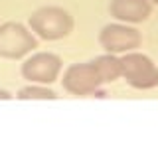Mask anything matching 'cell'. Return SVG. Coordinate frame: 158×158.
<instances>
[{
	"instance_id": "1",
	"label": "cell",
	"mask_w": 158,
	"mask_h": 158,
	"mask_svg": "<svg viewBox=\"0 0 158 158\" xmlns=\"http://www.w3.org/2000/svg\"><path fill=\"white\" fill-rule=\"evenodd\" d=\"M30 28L42 40L56 42L71 34L73 18L67 10L59 6H42L30 16Z\"/></svg>"
},
{
	"instance_id": "2",
	"label": "cell",
	"mask_w": 158,
	"mask_h": 158,
	"mask_svg": "<svg viewBox=\"0 0 158 158\" xmlns=\"http://www.w3.org/2000/svg\"><path fill=\"white\" fill-rule=\"evenodd\" d=\"M121 77L135 89H152L158 85V67L144 53H125L121 57Z\"/></svg>"
},
{
	"instance_id": "3",
	"label": "cell",
	"mask_w": 158,
	"mask_h": 158,
	"mask_svg": "<svg viewBox=\"0 0 158 158\" xmlns=\"http://www.w3.org/2000/svg\"><path fill=\"white\" fill-rule=\"evenodd\" d=\"M38 48L32 32L20 22H6L0 26V57L20 59Z\"/></svg>"
},
{
	"instance_id": "4",
	"label": "cell",
	"mask_w": 158,
	"mask_h": 158,
	"mask_svg": "<svg viewBox=\"0 0 158 158\" xmlns=\"http://www.w3.org/2000/svg\"><path fill=\"white\" fill-rule=\"evenodd\" d=\"M61 59H59L56 53H34L32 57H28L26 61L22 63V75L24 79L32 83H42V85H48V83H53L59 77V71H61Z\"/></svg>"
},
{
	"instance_id": "5",
	"label": "cell",
	"mask_w": 158,
	"mask_h": 158,
	"mask_svg": "<svg viewBox=\"0 0 158 158\" xmlns=\"http://www.w3.org/2000/svg\"><path fill=\"white\" fill-rule=\"evenodd\" d=\"M99 42L109 53H127L140 46L142 36L136 28L125 24H107L99 34Z\"/></svg>"
},
{
	"instance_id": "6",
	"label": "cell",
	"mask_w": 158,
	"mask_h": 158,
	"mask_svg": "<svg viewBox=\"0 0 158 158\" xmlns=\"http://www.w3.org/2000/svg\"><path fill=\"white\" fill-rule=\"evenodd\" d=\"M101 77H99L95 65L89 63H73L63 73V87L73 95H91L101 87Z\"/></svg>"
},
{
	"instance_id": "7",
	"label": "cell",
	"mask_w": 158,
	"mask_h": 158,
	"mask_svg": "<svg viewBox=\"0 0 158 158\" xmlns=\"http://www.w3.org/2000/svg\"><path fill=\"white\" fill-rule=\"evenodd\" d=\"M109 12L113 18L121 20V22L140 24L150 16L152 2L150 0H111Z\"/></svg>"
},
{
	"instance_id": "8",
	"label": "cell",
	"mask_w": 158,
	"mask_h": 158,
	"mask_svg": "<svg viewBox=\"0 0 158 158\" xmlns=\"http://www.w3.org/2000/svg\"><path fill=\"white\" fill-rule=\"evenodd\" d=\"M93 65H95L99 77H101L103 83H111V81H117L118 77H121V59L115 57L113 53H105V56H99L93 59Z\"/></svg>"
},
{
	"instance_id": "9",
	"label": "cell",
	"mask_w": 158,
	"mask_h": 158,
	"mask_svg": "<svg viewBox=\"0 0 158 158\" xmlns=\"http://www.w3.org/2000/svg\"><path fill=\"white\" fill-rule=\"evenodd\" d=\"M18 99H22V101H28V99H56V91H52V89L44 87L42 83H38V85H28V87H22L18 91Z\"/></svg>"
},
{
	"instance_id": "10",
	"label": "cell",
	"mask_w": 158,
	"mask_h": 158,
	"mask_svg": "<svg viewBox=\"0 0 158 158\" xmlns=\"http://www.w3.org/2000/svg\"><path fill=\"white\" fill-rule=\"evenodd\" d=\"M0 99H12V95L8 91H4V89H0Z\"/></svg>"
},
{
	"instance_id": "11",
	"label": "cell",
	"mask_w": 158,
	"mask_h": 158,
	"mask_svg": "<svg viewBox=\"0 0 158 158\" xmlns=\"http://www.w3.org/2000/svg\"><path fill=\"white\" fill-rule=\"evenodd\" d=\"M150 2H152V4H158V0H150Z\"/></svg>"
}]
</instances>
